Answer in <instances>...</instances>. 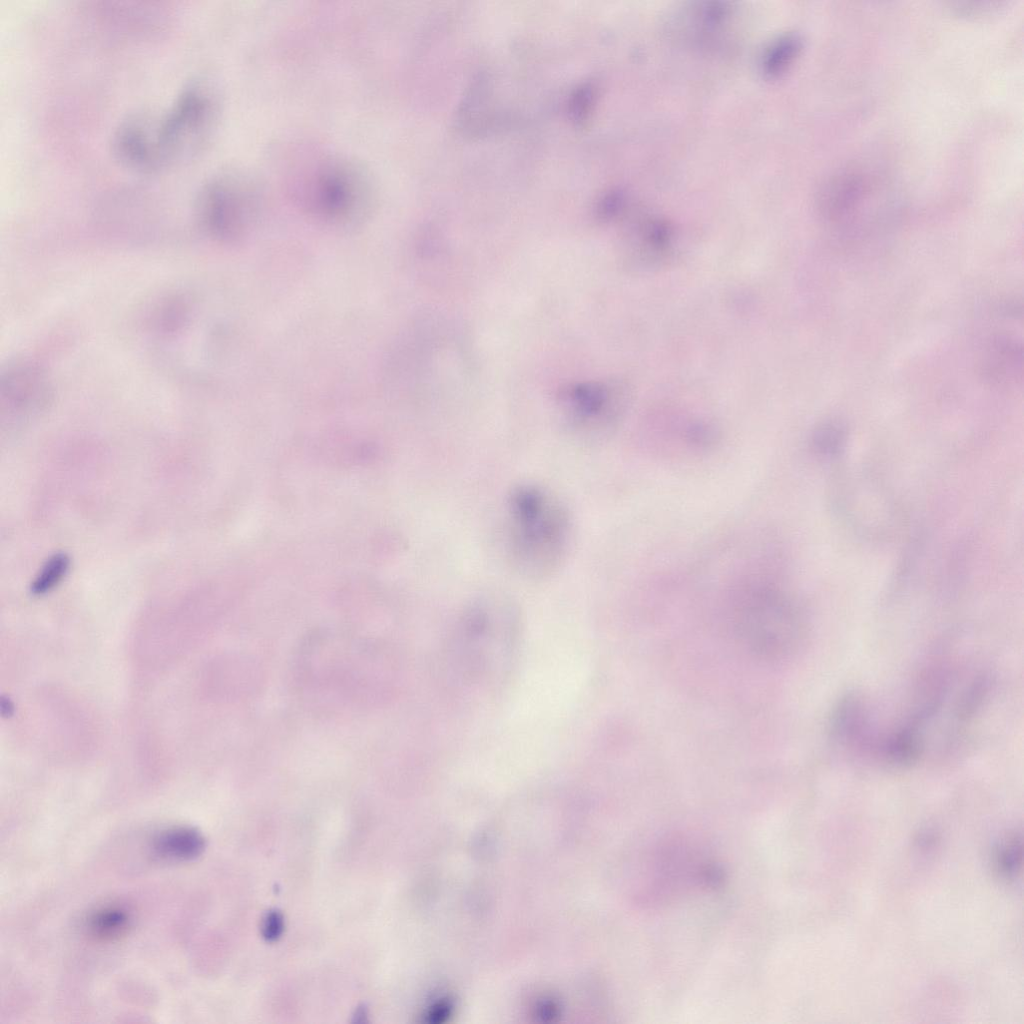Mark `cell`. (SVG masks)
<instances>
[{
  "instance_id": "9c48e42d",
  "label": "cell",
  "mask_w": 1024,
  "mask_h": 1024,
  "mask_svg": "<svg viewBox=\"0 0 1024 1024\" xmlns=\"http://www.w3.org/2000/svg\"><path fill=\"white\" fill-rule=\"evenodd\" d=\"M0 396L2 410L9 418L33 415L51 400L53 381L38 362L15 360L1 371Z\"/></svg>"
},
{
  "instance_id": "7c38bea8",
  "label": "cell",
  "mask_w": 1024,
  "mask_h": 1024,
  "mask_svg": "<svg viewBox=\"0 0 1024 1024\" xmlns=\"http://www.w3.org/2000/svg\"><path fill=\"white\" fill-rule=\"evenodd\" d=\"M803 46L799 34L789 32L778 36L763 51L760 70L769 79L785 73L798 57Z\"/></svg>"
},
{
  "instance_id": "9a60e30c",
  "label": "cell",
  "mask_w": 1024,
  "mask_h": 1024,
  "mask_svg": "<svg viewBox=\"0 0 1024 1024\" xmlns=\"http://www.w3.org/2000/svg\"><path fill=\"white\" fill-rule=\"evenodd\" d=\"M844 440V427L836 421H829L820 425L812 436L813 447L822 454L836 453Z\"/></svg>"
},
{
  "instance_id": "8992f818",
  "label": "cell",
  "mask_w": 1024,
  "mask_h": 1024,
  "mask_svg": "<svg viewBox=\"0 0 1024 1024\" xmlns=\"http://www.w3.org/2000/svg\"><path fill=\"white\" fill-rule=\"evenodd\" d=\"M218 112L216 94L200 78L186 81L164 111H156L155 132L164 168L194 157L207 143Z\"/></svg>"
},
{
  "instance_id": "277c9868",
  "label": "cell",
  "mask_w": 1024,
  "mask_h": 1024,
  "mask_svg": "<svg viewBox=\"0 0 1024 1024\" xmlns=\"http://www.w3.org/2000/svg\"><path fill=\"white\" fill-rule=\"evenodd\" d=\"M730 614L736 638L761 659H786L804 641L806 625L801 608L775 585L756 583L738 591Z\"/></svg>"
},
{
  "instance_id": "8fae6325",
  "label": "cell",
  "mask_w": 1024,
  "mask_h": 1024,
  "mask_svg": "<svg viewBox=\"0 0 1024 1024\" xmlns=\"http://www.w3.org/2000/svg\"><path fill=\"white\" fill-rule=\"evenodd\" d=\"M152 851L164 861L185 862L199 857L205 840L201 833L191 827L178 826L161 831L152 840Z\"/></svg>"
},
{
  "instance_id": "5b68a950",
  "label": "cell",
  "mask_w": 1024,
  "mask_h": 1024,
  "mask_svg": "<svg viewBox=\"0 0 1024 1024\" xmlns=\"http://www.w3.org/2000/svg\"><path fill=\"white\" fill-rule=\"evenodd\" d=\"M639 901L644 906L667 904L692 891L722 885V864L701 843L682 835L660 838L644 855Z\"/></svg>"
},
{
  "instance_id": "4fadbf2b",
  "label": "cell",
  "mask_w": 1024,
  "mask_h": 1024,
  "mask_svg": "<svg viewBox=\"0 0 1024 1024\" xmlns=\"http://www.w3.org/2000/svg\"><path fill=\"white\" fill-rule=\"evenodd\" d=\"M130 923L129 913L118 906H108L94 912L88 919L90 933L100 939H113L122 935Z\"/></svg>"
},
{
  "instance_id": "30bf717a",
  "label": "cell",
  "mask_w": 1024,
  "mask_h": 1024,
  "mask_svg": "<svg viewBox=\"0 0 1024 1024\" xmlns=\"http://www.w3.org/2000/svg\"><path fill=\"white\" fill-rule=\"evenodd\" d=\"M112 151L120 163L140 172L163 167L155 136V111L138 109L128 113L112 134Z\"/></svg>"
},
{
  "instance_id": "d6986e66",
  "label": "cell",
  "mask_w": 1024,
  "mask_h": 1024,
  "mask_svg": "<svg viewBox=\"0 0 1024 1024\" xmlns=\"http://www.w3.org/2000/svg\"><path fill=\"white\" fill-rule=\"evenodd\" d=\"M622 205V196L618 193L607 195L602 202L601 213L604 216H611L615 214Z\"/></svg>"
},
{
  "instance_id": "ac0fdd59",
  "label": "cell",
  "mask_w": 1024,
  "mask_h": 1024,
  "mask_svg": "<svg viewBox=\"0 0 1024 1024\" xmlns=\"http://www.w3.org/2000/svg\"><path fill=\"white\" fill-rule=\"evenodd\" d=\"M284 927L283 917L277 910L269 911L263 919L262 934L265 939L274 941L280 937Z\"/></svg>"
},
{
  "instance_id": "e0dca14e",
  "label": "cell",
  "mask_w": 1024,
  "mask_h": 1024,
  "mask_svg": "<svg viewBox=\"0 0 1024 1024\" xmlns=\"http://www.w3.org/2000/svg\"><path fill=\"white\" fill-rule=\"evenodd\" d=\"M595 91L592 85L583 84L572 96L570 113L575 121H583L594 103Z\"/></svg>"
},
{
  "instance_id": "7a4b0ae2",
  "label": "cell",
  "mask_w": 1024,
  "mask_h": 1024,
  "mask_svg": "<svg viewBox=\"0 0 1024 1024\" xmlns=\"http://www.w3.org/2000/svg\"><path fill=\"white\" fill-rule=\"evenodd\" d=\"M135 332L152 360L173 376L188 381L203 374L207 322L199 291L178 285L155 294L141 307Z\"/></svg>"
},
{
  "instance_id": "ba28073f",
  "label": "cell",
  "mask_w": 1024,
  "mask_h": 1024,
  "mask_svg": "<svg viewBox=\"0 0 1024 1024\" xmlns=\"http://www.w3.org/2000/svg\"><path fill=\"white\" fill-rule=\"evenodd\" d=\"M254 188L248 178L234 171H223L209 177L193 202L195 229L220 239L234 236L253 207Z\"/></svg>"
},
{
  "instance_id": "52a82bcc",
  "label": "cell",
  "mask_w": 1024,
  "mask_h": 1024,
  "mask_svg": "<svg viewBox=\"0 0 1024 1024\" xmlns=\"http://www.w3.org/2000/svg\"><path fill=\"white\" fill-rule=\"evenodd\" d=\"M293 188L310 209L328 218L349 217L362 206L368 193L359 170L332 158L305 165Z\"/></svg>"
},
{
  "instance_id": "5bb4252c",
  "label": "cell",
  "mask_w": 1024,
  "mask_h": 1024,
  "mask_svg": "<svg viewBox=\"0 0 1024 1024\" xmlns=\"http://www.w3.org/2000/svg\"><path fill=\"white\" fill-rule=\"evenodd\" d=\"M70 563L66 553L58 552L50 556L32 581L31 593L42 596L52 591L67 575Z\"/></svg>"
},
{
  "instance_id": "3957f363",
  "label": "cell",
  "mask_w": 1024,
  "mask_h": 1024,
  "mask_svg": "<svg viewBox=\"0 0 1024 1024\" xmlns=\"http://www.w3.org/2000/svg\"><path fill=\"white\" fill-rule=\"evenodd\" d=\"M520 631V610L498 591L473 596L459 612L451 634L456 675L469 684H487L505 674Z\"/></svg>"
},
{
  "instance_id": "2e32d148",
  "label": "cell",
  "mask_w": 1024,
  "mask_h": 1024,
  "mask_svg": "<svg viewBox=\"0 0 1024 1024\" xmlns=\"http://www.w3.org/2000/svg\"><path fill=\"white\" fill-rule=\"evenodd\" d=\"M1021 855V839L1013 835L997 851L996 865L999 872L1003 876L1014 877L1021 864Z\"/></svg>"
},
{
  "instance_id": "6da1fadb",
  "label": "cell",
  "mask_w": 1024,
  "mask_h": 1024,
  "mask_svg": "<svg viewBox=\"0 0 1024 1024\" xmlns=\"http://www.w3.org/2000/svg\"><path fill=\"white\" fill-rule=\"evenodd\" d=\"M503 546L520 577L543 581L557 575L570 557L575 522L567 503L535 481L514 484L503 503Z\"/></svg>"
}]
</instances>
